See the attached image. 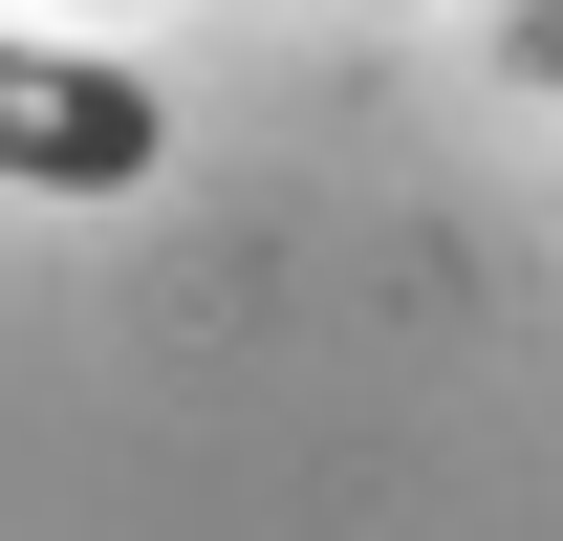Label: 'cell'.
<instances>
[{
  "instance_id": "obj_2",
  "label": "cell",
  "mask_w": 563,
  "mask_h": 541,
  "mask_svg": "<svg viewBox=\"0 0 563 541\" xmlns=\"http://www.w3.org/2000/svg\"><path fill=\"white\" fill-rule=\"evenodd\" d=\"M498 66H520V87H563V0H520V22H498Z\"/></svg>"
},
{
  "instance_id": "obj_1",
  "label": "cell",
  "mask_w": 563,
  "mask_h": 541,
  "mask_svg": "<svg viewBox=\"0 0 563 541\" xmlns=\"http://www.w3.org/2000/svg\"><path fill=\"white\" fill-rule=\"evenodd\" d=\"M152 174V87L109 44H0V196H131Z\"/></svg>"
}]
</instances>
